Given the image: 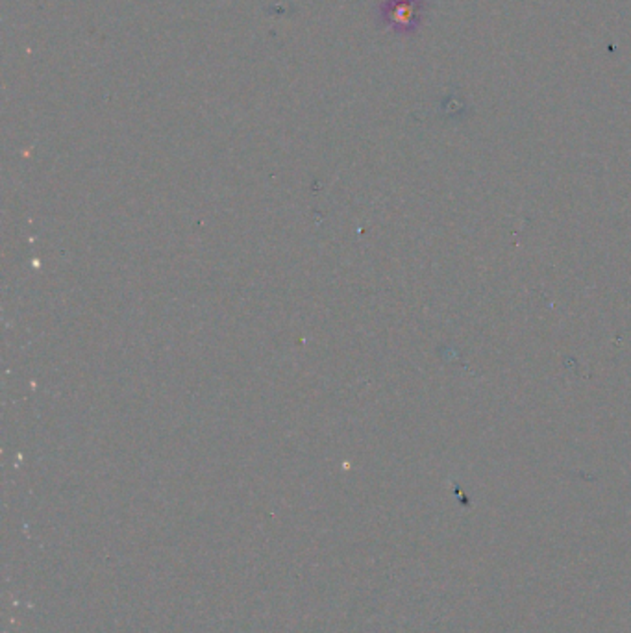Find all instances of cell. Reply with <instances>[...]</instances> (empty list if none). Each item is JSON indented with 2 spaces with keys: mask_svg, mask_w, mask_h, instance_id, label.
<instances>
[{
  "mask_svg": "<svg viewBox=\"0 0 631 633\" xmlns=\"http://www.w3.org/2000/svg\"><path fill=\"white\" fill-rule=\"evenodd\" d=\"M424 0H385L380 8V19L385 28L396 34H413L420 26Z\"/></svg>",
  "mask_w": 631,
  "mask_h": 633,
  "instance_id": "obj_1",
  "label": "cell"
}]
</instances>
